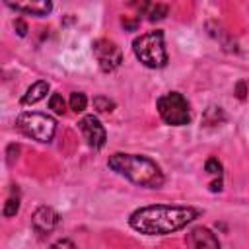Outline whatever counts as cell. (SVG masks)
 Here are the masks:
<instances>
[{
  "mask_svg": "<svg viewBox=\"0 0 249 249\" xmlns=\"http://www.w3.org/2000/svg\"><path fill=\"white\" fill-rule=\"evenodd\" d=\"M93 54L97 58V64L103 72H113L123 62V51L117 47V43L109 39H97L93 43Z\"/></svg>",
  "mask_w": 249,
  "mask_h": 249,
  "instance_id": "cell-6",
  "label": "cell"
},
{
  "mask_svg": "<svg viewBox=\"0 0 249 249\" xmlns=\"http://www.w3.org/2000/svg\"><path fill=\"white\" fill-rule=\"evenodd\" d=\"M136 58L148 68H161L167 64V53L163 45V31H148L132 41Z\"/></svg>",
  "mask_w": 249,
  "mask_h": 249,
  "instance_id": "cell-3",
  "label": "cell"
},
{
  "mask_svg": "<svg viewBox=\"0 0 249 249\" xmlns=\"http://www.w3.org/2000/svg\"><path fill=\"white\" fill-rule=\"evenodd\" d=\"M93 107L99 113H111L115 109V101L105 95H97V97H93Z\"/></svg>",
  "mask_w": 249,
  "mask_h": 249,
  "instance_id": "cell-14",
  "label": "cell"
},
{
  "mask_svg": "<svg viewBox=\"0 0 249 249\" xmlns=\"http://www.w3.org/2000/svg\"><path fill=\"white\" fill-rule=\"evenodd\" d=\"M185 243H187V249H220L218 237L208 228H202V226H196L191 231H187Z\"/></svg>",
  "mask_w": 249,
  "mask_h": 249,
  "instance_id": "cell-8",
  "label": "cell"
},
{
  "mask_svg": "<svg viewBox=\"0 0 249 249\" xmlns=\"http://www.w3.org/2000/svg\"><path fill=\"white\" fill-rule=\"evenodd\" d=\"M86 105H88V97H86V93H82V91H74V93L70 95V109H72V111L82 113V111L86 109Z\"/></svg>",
  "mask_w": 249,
  "mask_h": 249,
  "instance_id": "cell-13",
  "label": "cell"
},
{
  "mask_svg": "<svg viewBox=\"0 0 249 249\" xmlns=\"http://www.w3.org/2000/svg\"><path fill=\"white\" fill-rule=\"evenodd\" d=\"M58 212L51 206H39L31 218V224H33V230L37 233H51L56 226H58Z\"/></svg>",
  "mask_w": 249,
  "mask_h": 249,
  "instance_id": "cell-9",
  "label": "cell"
},
{
  "mask_svg": "<svg viewBox=\"0 0 249 249\" xmlns=\"http://www.w3.org/2000/svg\"><path fill=\"white\" fill-rule=\"evenodd\" d=\"M204 169L210 173V175H216L218 179L222 177V163L216 160V158H210L208 161H206V165H204Z\"/></svg>",
  "mask_w": 249,
  "mask_h": 249,
  "instance_id": "cell-17",
  "label": "cell"
},
{
  "mask_svg": "<svg viewBox=\"0 0 249 249\" xmlns=\"http://www.w3.org/2000/svg\"><path fill=\"white\" fill-rule=\"evenodd\" d=\"M156 107H158V113L163 119V123H167L171 126H181V124H187L191 121L189 103L177 91H171V93L161 95L156 101Z\"/></svg>",
  "mask_w": 249,
  "mask_h": 249,
  "instance_id": "cell-5",
  "label": "cell"
},
{
  "mask_svg": "<svg viewBox=\"0 0 249 249\" xmlns=\"http://www.w3.org/2000/svg\"><path fill=\"white\" fill-rule=\"evenodd\" d=\"M16 126L29 138L37 142H51L56 130V123L53 117L45 113H21L16 119Z\"/></svg>",
  "mask_w": 249,
  "mask_h": 249,
  "instance_id": "cell-4",
  "label": "cell"
},
{
  "mask_svg": "<svg viewBox=\"0 0 249 249\" xmlns=\"http://www.w3.org/2000/svg\"><path fill=\"white\" fill-rule=\"evenodd\" d=\"M14 27H16V31H18L19 37H25V35H27V23H25L21 18H18V19L14 21Z\"/></svg>",
  "mask_w": 249,
  "mask_h": 249,
  "instance_id": "cell-18",
  "label": "cell"
},
{
  "mask_svg": "<svg viewBox=\"0 0 249 249\" xmlns=\"http://www.w3.org/2000/svg\"><path fill=\"white\" fill-rule=\"evenodd\" d=\"M51 249H76V245L70 239H58L56 243L51 245Z\"/></svg>",
  "mask_w": 249,
  "mask_h": 249,
  "instance_id": "cell-19",
  "label": "cell"
},
{
  "mask_svg": "<svg viewBox=\"0 0 249 249\" xmlns=\"http://www.w3.org/2000/svg\"><path fill=\"white\" fill-rule=\"evenodd\" d=\"M78 128H80V132L84 134L86 142H88L93 150H99V148L105 144V140H107V134H105L103 124H101L99 119L93 117V115L82 117L80 123H78Z\"/></svg>",
  "mask_w": 249,
  "mask_h": 249,
  "instance_id": "cell-7",
  "label": "cell"
},
{
  "mask_svg": "<svg viewBox=\"0 0 249 249\" xmlns=\"http://www.w3.org/2000/svg\"><path fill=\"white\" fill-rule=\"evenodd\" d=\"M198 216V210L193 206L179 204H152L138 208L130 214V226L146 235H163L185 228Z\"/></svg>",
  "mask_w": 249,
  "mask_h": 249,
  "instance_id": "cell-1",
  "label": "cell"
},
{
  "mask_svg": "<svg viewBox=\"0 0 249 249\" xmlns=\"http://www.w3.org/2000/svg\"><path fill=\"white\" fill-rule=\"evenodd\" d=\"M235 95H237L239 99H245V95H247V84H245V82H237V86H235Z\"/></svg>",
  "mask_w": 249,
  "mask_h": 249,
  "instance_id": "cell-20",
  "label": "cell"
},
{
  "mask_svg": "<svg viewBox=\"0 0 249 249\" xmlns=\"http://www.w3.org/2000/svg\"><path fill=\"white\" fill-rule=\"evenodd\" d=\"M49 109H53L56 115H64L66 103H64V99H62L60 93H53V95H51V99H49Z\"/></svg>",
  "mask_w": 249,
  "mask_h": 249,
  "instance_id": "cell-15",
  "label": "cell"
},
{
  "mask_svg": "<svg viewBox=\"0 0 249 249\" xmlns=\"http://www.w3.org/2000/svg\"><path fill=\"white\" fill-rule=\"evenodd\" d=\"M146 16H148L150 21H160V19H163L167 16V6L165 4H150Z\"/></svg>",
  "mask_w": 249,
  "mask_h": 249,
  "instance_id": "cell-12",
  "label": "cell"
},
{
  "mask_svg": "<svg viewBox=\"0 0 249 249\" xmlns=\"http://www.w3.org/2000/svg\"><path fill=\"white\" fill-rule=\"evenodd\" d=\"M8 8L16 10V12H21V14H29V16H37V18H43L47 16L51 10H53V4L49 0H43V2H25V4H19V2H6Z\"/></svg>",
  "mask_w": 249,
  "mask_h": 249,
  "instance_id": "cell-10",
  "label": "cell"
},
{
  "mask_svg": "<svg viewBox=\"0 0 249 249\" xmlns=\"http://www.w3.org/2000/svg\"><path fill=\"white\" fill-rule=\"evenodd\" d=\"M47 91H49V84L43 82V80H39V82H35V84L23 93L21 103H23V105H33V103H37L39 99H43V97L47 95Z\"/></svg>",
  "mask_w": 249,
  "mask_h": 249,
  "instance_id": "cell-11",
  "label": "cell"
},
{
  "mask_svg": "<svg viewBox=\"0 0 249 249\" xmlns=\"http://www.w3.org/2000/svg\"><path fill=\"white\" fill-rule=\"evenodd\" d=\"M138 23H140V19H138V18H134V19H128V18H123V25H124L126 29H130V31H134V29L138 27Z\"/></svg>",
  "mask_w": 249,
  "mask_h": 249,
  "instance_id": "cell-21",
  "label": "cell"
},
{
  "mask_svg": "<svg viewBox=\"0 0 249 249\" xmlns=\"http://www.w3.org/2000/svg\"><path fill=\"white\" fill-rule=\"evenodd\" d=\"M18 210H19V198L16 196H10L8 200H6V204H4V210H2V214L6 216V218H10V216H16L18 214Z\"/></svg>",
  "mask_w": 249,
  "mask_h": 249,
  "instance_id": "cell-16",
  "label": "cell"
},
{
  "mask_svg": "<svg viewBox=\"0 0 249 249\" xmlns=\"http://www.w3.org/2000/svg\"><path fill=\"white\" fill-rule=\"evenodd\" d=\"M107 165L126 177L128 181L140 185V187H150V189H160L163 185V173L156 161H152L146 156H134V154H113L109 156Z\"/></svg>",
  "mask_w": 249,
  "mask_h": 249,
  "instance_id": "cell-2",
  "label": "cell"
}]
</instances>
